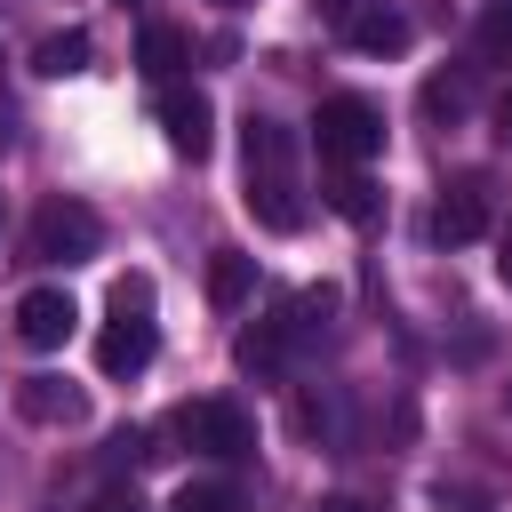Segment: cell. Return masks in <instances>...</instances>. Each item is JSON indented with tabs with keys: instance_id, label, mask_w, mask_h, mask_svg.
<instances>
[{
	"instance_id": "cell-1",
	"label": "cell",
	"mask_w": 512,
	"mask_h": 512,
	"mask_svg": "<svg viewBox=\"0 0 512 512\" xmlns=\"http://www.w3.org/2000/svg\"><path fill=\"white\" fill-rule=\"evenodd\" d=\"M312 144H320V160L360 168V160H376V152H384V112H376L368 96H328V104H320V120H312Z\"/></svg>"
},
{
	"instance_id": "cell-2",
	"label": "cell",
	"mask_w": 512,
	"mask_h": 512,
	"mask_svg": "<svg viewBox=\"0 0 512 512\" xmlns=\"http://www.w3.org/2000/svg\"><path fill=\"white\" fill-rule=\"evenodd\" d=\"M32 264H88L96 248H104V224H96V208H80V200H48L40 216H32Z\"/></svg>"
},
{
	"instance_id": "cell-3",
	"label": "cell",
	"mask_w": 512,
	"mask_h": 512,
	"mask_svg": "<svg viewBox=\"0 0 512 512\" xmlns=\"http://www.w3.org/2000/svg\"><path fill=\"white\" fill-rule=\"evenodd\" d=\"M168 432H176L184 448H200V456H224V464L256 448V432H248V416H240L232 400H184Z\"/></svg>"
},
{
	"instance_id": "cell-4",
	"label": "cell",
	"mask_w": 512,
	"mask_h": 512,
	"mask_svg": "<svg viewBox=\"0 0 512 512\" xmlns=\"http://www.w3.org/2000/svg\"><path fill=\"white\" fill-rule=\"evenodd\" d=\"M488 216H496V184L472 168V176H448V192H440V208H432V240L440 248H464V240H480L488 232Z\"/></svg>"
},
{
	"instance_id": "cell-5",
	"label": "cell",
	"mask_w": 512,
	"mask_h": 512,
	"mask_svg": "<svg viewBox=\"0 0 512 512\" xmlns=\"http://www.w3.org/2000/svg\"><path fill=\"white\" fill-rule=\"evenodd\" d=\"M160 136H168V152L208 160V144H216V112H208V96H200V88H168V96H160Z\"/></svg>"
},
{
	"instance_id": "cell-6",
	"label": "cell",
	"mask_w": 512,
	"mask_h": 512,
	"mask_svg": "<svg viewBox=\"0 0 512 512\" xmlns=\"http://www.w3.org/2000/svg\"><path fill=\"white\" fill-rule=\"evenodd\" d=\"M72 328H80V304H72L64 288H24V296H16V336H24L32 352H56Z\"/></svg>"
},
{
	"instance_id": "cell-7",
	"label": "cell",
	"mask_w": 512,
	"mask_h": 512,
	"mask_svg": "<svg viewBox=\"0 0 512 512\" xmlns=\"http://www.w3.org/2000/svg\"><path fill=\"white\" fill-rule=\"evenodd\" d=\"M144 360H152V312L128 304V312L104 320V336H96V368H104V376H136Z\"/></svg>"
},
{
	"instance_id": "cell-8",
	"label": "cell",
	"mask_w": 512,
	"mask_h": 512,
	"mask_svg": "<svg viewBox=\"0 0 512 512\" xmlns=\"http://www.w3.org/2000/svg\"><path fill=\"white\" fill-rule=\"evenodd\" d=\"M16 416L24 424H88V392L64 376H24L16 384Z\"/></svg>"
},
{
	"instance_id": "cell-9",
	"label": "cell",
	"mask_w": 512,
	"mask_h": 512,
	"mask_svg": "<svg viewBox=\"0 0 512 512\" xmlns=\"http://www.w3.org/2000/svg\"><path fill=\"white\" fill-rule=\"evenodd\" d=\"M344 40H352L360 56H400V48L416 40V24H408L400 8H384V0H360V8L344 16Z\"/></svg>"
},
{
	"instance_id": "cell-10",
	"label": "cell",
	"mask_w": 512,
	"mask_h": 512,
	"mask_svg": "<svg viewBox=\"0 0 512 512\" xmlns=\"http://www.w3.org/2000/svg\"><path fill=\"white\" fill-rule=\"evenodd\" d=\"M240 168H248V176H296V136H288L280 120H256V112H248V128H240Z\"/></svg>"
},
{
	"instance_id": "cell-11",
	"label": "cell",
	"mask_w": 512,
	"mask_h": 512,
	"mask_svg": "<svg viewBox=\"0 0 512 512\" xmlns=\"http://www.w3.org/2000/svg\"><path fill=\"white\" fill-rule=\"evenodd\" d=\"M240 200H248V216H256L264 232H304L296 176H248V184H240Z\"/></svg>"
},
{
	"instance_id": "cell-12",
	"label": "cell",
	"mask_w": 512,
	"mask_h": 512,
	"mask_svg": "<svg viewBox=\"0 0 512 512\" xmlns=\"http://www.w3.org/2000/svg\"><path fill=\"white\" fill-rule=\"evenodd\" d=\"M288 352H296V336H288V320H256V328H240L232 336V360L256 376V384H272L280 368H288Z\"/></svg>"
},
{
	"instance_id": "cell-13",
	"label": "cell",
	"mask_w": 512,
	"mask_h": 512,
	"mask_svg": "<svg viewBox=\"0 0 512 512\" xmlns=\"http://www.w3.org/2000/svg\"><path fill=\"white\" fill-rule=\"evenodd\" d=\"M248 296H256V256L216 248V256H208V304H216V312H240Z\"/></svg>"
},
{
	"instance_id": "cell-14",
	"label": "cell",
	"mask_w": 512,
	"mask_h": 512,
	"mask_svg": "<svg viewBox=\"0 0 512 512\" xmlns=\"http://www.w3.org/2000/svg\"><path fill=\"white\" fill-rule=\"evenodd\" d=\"M136 64H144V80H176V72L192 64V40H184L176 24H144V40H136Z\"/></svg>"
},
{
	"instance_id": "cell-15",
	"label": "cell",
	"mask_w": 512,
	"mask_h": 512,
	"mask_svg": "<svg viewBox=\"0 0 512 512\" xmlns=\"http://www.w3.org/2000/svg\"><path fill=\"white\" fill-rule=\"evenodd\" d=\"M32 72H40V80H72V72H88V32H48V40L32 48Z\"/></svg>"
},
{
	"instance_id": "cell-16",
	"label": "cell",
	"mask_w": 512,
	"mask_h": 512,
	"mask_svg": "<svg viewBox=\"0 0 512 512\" xmlns=\"http://www.w3.org/2000/svg\"><path fill=\"white\" fill-rule=\"evenodd\" d=\"M472 112V72H432L424 80V120H464Z\"/></svg>"
},
{
	"instance_id": "cell-17",
	"label": "cell",
	"mask_w": 512,
	"mask_h": 512,
	"mask_svg": "<svg viewBox=\"0 0 512 512\" xmlns=\"http://www.w3.org/2000/svg\"><path fill=\"white\" fill-rule=\"evenodd\" d=\"M328 208H336V216H352V224H368V216H376V184L344 168V176H328Z\"/></svg>"
},
{
	"instance_id": "cell-18",
	"label": "cell",
	"mask_w": 512,
	"mask_h": 512,
	"mask_svg": "<svg viewBox=\"0 0 512 512\" xmlns=\"http://www.w3.org/2000/svg\"><path fill=\"white\" fill-rule=\"evenodd\" d=\"M480 64H512V0H488V16H480Z\"/></svg>"
},
{
	"instance_id": "cell-19",
	"label": "cell",
	"mask_w": 512,
	"mask_h": 512,
	"mask_svg": "<svg viewBox=\"0 0 512 512\" xmlns=\"http://www.w3.org/2000/svg\"><path fill=\"white\" fill-rule=\"evenodd\" d=\"M328 312H336V288H304V296H296V304H288V312H280V320H288V336H296V344H304V336H312V328H320V320H328Z\"/></svg>"
},
{
	"instance_id": "cell-20",
	"label": "cell",
	"mask_w": 512,
	"mask_h": 512,
	"mask_svg": "<svg viewBox=\"0 0 512 512\" xmlns=\"http://www.w3.org/2000/svg\"><path fill=\"white\" fill-rule=\"evenodd\" d=\"M168 512H240V488H224V480H192Z\"/></svg>"
},
{
	"instance_id": "cell-21",
	"label": "cell",
	"mask_w": 512,
	"mask_h": 512,
	"mask_svg": "<svg viewBox=\"0 0 512 512\" xmlns=\"http://www.w3.org/2000/svg\"><path fill=\"white\" fill-rule=\"evenodd\" d=\"M136 456H152V448H144V432H136V424H128V432H112V440H104V464H136Z\"/></svg>"
},
{
	"instance_id": "cell-22",
	"label": "cell",
	"mask_w": 512,
	"mask_h": 512,
	"mask_svg": "<svg viewBox=\"0 0 512 512\" xmlns=\"http://www.w3.org/2000/svg\"><path fill=\"white\" fill-rule=\"evenodd\" d=\"M88 512H144V504H136V488H104Z\"/></svg>"
},
{
	"instance_id": "cell-23",
	"label": "cell",
	"mask_w": 512,
	"mask_h": 512,
	"mask_svg": "<svg viewBox=\"0 0 512 512\" xmlns=\"http://www.w3.org/2000/svg\"><path fill=\"white\" fill-rule=\"evenodd\" d=\"M496 136L512 144V88H504V104H496Z\"/></svg>"
},
{
	"instance_id": "cell-24",
	"label": "cell",
	"mask_w": 512,
	"mask_h": 512,
	"mask_svg": "<svg viewBox=\"0 0 512 512\" xmlns=\"http://www.w3.org/2000/svg\"><path fill=\"white\" fill-rule=\"evenodd\" d=\"M496 272H504V288H512V232L496 240Z\"/></svg>"
},
{
	"instance_id": "cell-25",
	"label": "cell",
	"mask_w": 512,
	"mask_h": 512,
	"mask_svg": "<svg viewBox=\"0 0 512 512\" xmlns=\"http://www.w3.org/2000/svg\"><path fill=\"white\" fill-rule=\"evenodd\" d=\"M320 512H360V504L352 496H320Z\"/></svg>"
},
{
	"instance_id": "cell-26",
	"label": "cell",
	"mask_w": 512,
	"mask_h": 512,
	"mask_svg": "<svg viewBox=\"0 0 512 512\" xmlns=\"http://www.w3.org/2000/svg\"><path fill=\"white\" fill-rule=\"evenodd\" d=\"M320 8H328V16H352V8H360V0H320Z\"/></svg>"
},
{
	"instance_id": "cell-27",
	"label": "cell",
	"mask_w": 512,
	"mask_h": 512,
	"mask_svg": "<svg viewBox=\"0 0 512 512\" xmlns=\"http://www.w3.org/2000/svg\"><path fill=\"white\" fill-rule=\"evenodd\" d=\"M504 408H512V384H504Z\"/></svg>"
},
{
	"instance_id": "cell-28",
	"label": "cell",
	"mask_w": 512,
	"mask_h": 512,
	"mask_svg": "<svg viewBox=\"0 0 512 512\" xmlns=\"http://www.w3.org/2000/svg\"><path fill=\"white\" fill-rule=\"evenodd\" d=\"M120 8H128V0H120Z\"/></svg>"
}]
</instances>
